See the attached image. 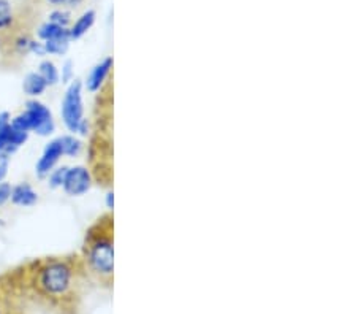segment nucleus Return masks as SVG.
<instances>
[{"label": "nucleus", "mask_w": 356, "mask_h": 314, "mask_svg": "<svg viewBox=\"0 0 356 314\" xmlns=\"http://www.w3.org/2000/svg\"><path fill=\"white\" fill-rule=\"evenodd\" d=\"M94 116L90 121L88 162L92 181L103 189L114 186V78L97 91Z\"/></svg>", "instance_id": "nucleus-1"}, {"label": "nucleus", "mask_w": 356, "mask_h": 314, "mask_svg": "<svg viewBox=\"0 0 356 314\" xmlns=\"http://www.w3.org/2000/svg\"><path fill=\"white\" fill-rule=\"evenodd\" d=\"M27 285L43 300L53 305L67 304L78 297V289L86 275L81 257H46L21 268Z\"/></svg>", "instance_id": "nucleus-2"}, {"label": "nucleus", "mask_w": 356, "mask_h": 314, "mask_svg": "<svg viewBox=\"0 0 356 314\" xmlns=\"http://www.w3.org/2000/svg\"><path fill=\"white\" fill-rule=\"evenodd\" d=\"M81 262L88 278L103 288L111 289L114 283V214L106 211L86 230Z\"/></svg>", "instance_id": "nucleus-3"}, {"label": "nucleus", "mask_w": 356, "mask_h": 314, "mask_svg": "<svg viewBox=\"0 0 356 314\" xmlns=\"http://www.w3.org/2000/svg\"><path fill=\"white\" fill-rule=\"evenodd\" d=\"M62 121L68 132L78 134L79 124L84 119V104H83V83L81 79H73L68 86L64 99H62Z\"/></svg>", "instance_id": "nucleus-4"}, {"label": "nucleus", "mask_w": 356, "mask_h": 314, "mask_svg": "<svg viewBox=\"0 0 356 314\" xmlns=\"http://www.w3.org/2000/svg\"><path fill=\"white\" fill-rule=\"evenodd\" d=\"M22 114L27 119L31 132H35L40 136H49L56 130L53 113L42 102L29 100Z\"/></svg>", "instance_id": "nucleus-5"}, {"label": "nucleus", "mask_w": 356, "mask_h": 314, "mask_svg": "<svg viewBox=\"0 0 356 314\" xmlns=\"http://www.w3.org/2000/svg\"><path fill=\"white\" fill-rule=\"evenodd\" d=\"M92 176L88 167L76 165V167H68L62 189L70 197H81L86 192H89L92 187Z\"/></svg>", "instance_id": "nucleus-6"}, {"label": "nucleus", "mask_w": 356, "mask_h": 314, "mask_svg": "<svg viewBox=\"0 0 356 314\" xmlns=\"http://www.w3.org/2000/svg\"><path fill=\"white\" fill-rule=\"evenodd\" d=\"M62 156H64V152H62L60 140L56 139L53 141H49L43 150L42 157L38 159V162L35 165V173L38 178L40 180L48 178V175L54 170V167L57 165V162L60 161Z\"/></svg>", "instance_id": "nucleus-7"}, {"label": "nucleus", "mask_w": 356, "mask_h": 314, "mask_svg": "<svg viewBox=\"0 0 356 314\" xmlns=\"http://www.w3.org/2000/svg\"><path fill=\"white\" fill-rule=\"evenodd\" d=\"M113 67H114V59L111 56H108L99 62L92 70L89 72L88 79H86V88H88L89 93H97L103 84L108 81V78L113 75Z\"/></svg>", "instance_id": "nucleus-8"}, {"label": "nucleus", "mask_w": 356, "mask_h": 314, "mask_svg": "<svg viewBox=\"0 0 356 314\" xmlns=\"http://www.w3.org/2000/svg\"><path fill=\"white\" fill-rule=\"evenodd\" d=\"M10 200L13 205L18 207H32L38 202V194L33 191V187L27 182H21L11 187V196Z\"/></svg>", "instance_id": "nucleus-9"}, {"label": "nucleus", "mask_w": 356, "mask_h": 314, "mask_svg": "<svg viewBox=\"0 0 356 314\" xmlns=\"http://www.w3.org/2000/svg\"><path fill=\"white\" fill-rule=\"evenodd\" d=\"M97 13L94 10H88L79 16V18L73 22V24L68 27V32H70V40H79L84 37L86 33L90 31V27L94 26Z\"/></svg>", "instance_id": "nucleus-10"}, {"label": "nucleus", "mask_w": 356, "mask_h": 314, "mask_svg": "<svg viewBox=\"0 0 356 314\" xmlns=\"http://www.w3.org/2000/svg\"><path fill=\"white\" fill-rule=\"evenodd\" d=\"M37 37L40 42H48V40H70V32L67 27H60L54 24V22H44V24L37 29ZM72 42V40H70Z\"/></svg>", "instance_id": "nucleus-11"}, {"label": "nucleus", "mask_w": 356, "mask_h": 314, "mask_svg": "<svg viewBox=\"0 0 356 314\" xmlns=\"http://www.w3.org/2000/svg\"><path fill=\"white\" fill-rule=\"evenodd\" d=\"M48 89V84H46L44 79L38 75V72H32L24 78V83H22V91L29 97H38L44 94V91Z\"/></svg>", "instance_id": "nucleus-12"}, {"label": "nucleus", "mask_w": 356, "mask_h": 314, "mask_svg": "<svg viewBox=\"0 0 356 314\" xmlns=\"http://www.w3.org/2000/svg\"><path fill=\"white\" fill-rule=\"evenodd\" d=\"M60 145H62V152L67 157H78L79 154L83 152V141L76 139L74 135H62L59 136Z\"/></svg>", "instance_id": "nucleus-13"}, {"label": "nucleus", "mask_w": 356, "mask_h": 314, "mask_svg": "<svg viewBox=\"0 0 356 314\" xmlns=\"http://www.w3.org/2000/svg\"><path fill=\"white\" fill-rule=\"evenodd\" d=\"M38 75L44 79L48 86H54L59 83V79H60L59 70H57L54 62H51V61H43L42 64L38 65Z\"/></svg>", "instance_id": "nucleus-14"}, {"label": "nucleus", "mask_w": 356, "mask_h": 314, "mask_svg": "<svg viewBox=\"0 0 356 314\" xmlns=\"http://www.w3.org/2000/svg\"><path fill=\"white\" fill-rule=\"evenodd\" d=\"M10 123H11L10 113L8 111L0 113V151L3 152H7L8 150V140H10V130H11Z\"/></svg>", "instance_id": "nucleus-15"}, {"label": "nucleus", "mask_w": 356, "mask_h": 314, "mask_svg": "<svg viewBox=\"0 0 356 314\" xmlns=\"http://www.w3.org/2000/svg\"><path fill=\"white\" fill-rule=\"evenodd\" d=\"M43 47L46 54L64 56L68 51V47H70V40H48V42H43Z\"/></svg>", "instance_id": "nucleus-16"}, {"label": "nucleus", "mask_w": 356, "mask_h": 314, "mask_svg": "<svg viewBox=\"0 0 356 314\" xmlns=\"http://www.w3.org/2000/svg\"><path fill=\"white\" fill-rule=\"evenodd\" d=\"M49 22H54V24H57V26L68 29V26L72 24L70 11L62 10V8L51 11V13H49Z\"/></svg>", "instance_id": "nucleus-17"}, {"label": "nucleus", "mask_w": 356, "mask_h": 314, "mask_svg": "<svg viewBox=\"0 0 356 314\" xmlns=\"http://www.w3.org/2000/svg\"><path fill=\"white\" fill-rule=\"evenodd\" d=\"M67 170L68 167H59V168H54L51 173L48 175V185L51 189H59L64 185V180H65V175H67Z\"/></svg>", "instance_id": "nucleus-18"}, {"label": "nucleus", "mask_w": 356, "mask_h": 314, "mask_svg": "<svg viewBox=\"0 0 356 314\" xmlns=\"http://www.w3.org/2000/svg\"><path fill=\"white\" fill-rule=\"evenodd\" d=\"M73 77V62L67 61L64 67H62V83H72Z\"/></svg>", "instance_id": "nucleus-19"}, {"label": "nucleus", "mask_w": 356, "mask_h": 314, "mask_svg": "<svg viewBox=\"0 0 356 314\" xmlns=\"http://www.w3.org/2000/svg\"><path fill=\"white\" fill-rule=\"evenodd\" d=\"M10 196H11V186L8 182H0V207L8 202Z\"/></svg>", "instance_id": "nucleus-20"}, {"label": "nucleus", "mask_w": 356, "mask_h": 314, "mask_svg": "<svg viewBox=\"0 0 356 314\" xmlns=\"http://www.w3.org/2000/svg\"><path fill=\"white\" fill-rule=\"evenodd\" d=\"M84 2H86V0H65V7L74 10V8L81 7Z\"/></svg>", "instance_id": "nucleus-21"}, {"label": "nucleus", "mask_w": 356, "mask_h": 314, "mask_svg": "<svg viewBox=\"0 0 356 314\" xmlns=\"http://www.w3.org/2000/svg\"><path fill=\"white\" fill-rule=\"evenodd\" d=\"M51 7H65V0H44Z\"/></svg>", "instance_id": "nucleus-22"}, {"label": "nucleus", "mask_w": 356, "mask_h": 314, "mask_svg": "<svg viewBox=\"0 0 356 314\" xmlns=\"http://www.w3.org/2000/svg\"><path fill=\"white\" fill-rule=\"evenodd\" d=\"M106 207H108V210L113 211V207H114V194L111 191L108 192V196H106Z\"/></svg>", "instance_id": "nucleus-23"}, {"label": "nucleus", "mask_w": 356, "mask_h": 314, "mask_svg": "<svg viewBox=\"0 0 356 314\" xmlns=\"http://www.w3.org/2000/svg\"><path fill=\"white\" fill-rule=\"evenodd\" d=\"M8 171V165H0V182H3L5 176H7Z\"/></svg>", "instance_id": "nucleus-24"}, {"label": "nucleus", "mask_w": 356, "mask_h": 314, "mask_svg": "<svg viewBox=\"0 0 356 314\" xmlns=\"http://www.w3.org/2000/svg\"><path fill=\"white\" fill-rule=\"evenodd\" d=\"M0 314H3V306H2V301H0Z\"/></svg>", "instance_id": "nucleus-25"}]
</instances>
